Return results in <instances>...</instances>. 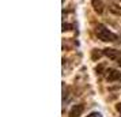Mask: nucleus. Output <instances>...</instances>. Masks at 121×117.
<instances>
[{
	"mask_svg": "<svg viewBox=\"0 0 121 117\" xmlns=\"http://www.w3.org/2000/svg\"><path fill=\"white\" fill-rule=\"evenodd\" d=\"M86 117H104V116H102L99 112H91V113H90V114H87Z\"/></svg>",
	"mask_w": 121,
	"mask_h": 117,
	"instance_id": "obj_7",
	"label": "nucleus"
},
{
	"mask_svg": "<svg viewBox=\"0 0 121 117\" xmlns=\"http://www.w3.org/2000/svg\"><path fill=\"white\" fill-rule=\"evenodd\" d=\"M116 109L121 113V104H117V105H116Z\"/></svg>",
	"mask_w": 121,
	"mask_h": 117,
	"instance_id": "obj_8",
	"label": "nucleus"
},
{
	"mask_svg": "<svg viewBox=\"0 0 121 117\" xmlns=\"http://www.w3.org/2000/svg\"><path fill=\"white\" fill-rule=\"evenodd\" d=\"M109 11L114 15H121V7L116 6V4H110L109 6Z\"/></svg>",
	"mask_w": 121,
	"mask_h": 117,
	"instance_id": "obj_6",
	"label": "nucleus"
},
{
	"mask_svg": "<svg viewBox=\"0 0 121 117\" xmlns=\"http://www.w3.org/2000/svg\"><path fill=\"white\" fill-rule=\"evenodd\" d=\"M83 110H84V106L83 105H75L71 108V110H69V113H68V116L69 117H80L82 116Z\"/></svg>",
	"mask_w": 121,
	"mask_h": 117,
	"instance_id": "obj_4",
	"label": "nucleus"
},
{
	"mask_svg": "<svg viewBox=\"0 0 121 117\" xmlns=\"http://www.w3.org/2000/svg\"><path fill=\"white\" fill-rule=\"evenodd\" d=\"M95 34H97V37H98L101 41H104V42H113L117 39V35H116L112 30L104 26V25H98L97 27H95Z\"/></svg>",
	"mask_w": 121,
	"mask_h": 117,
	"instance_id": "obj_1",
	"label": "nucleus"
},
{
	"mask_svg": "<svg viewBox=\"0 0 121 117\" xmlns=\"http://www.w3.org/2000/svg\"><path fill=\"white\" fill-rule=\"evenodd\" d=\"M91 4H93L95 12L102 14V11H104V4H102V1H101V0H91Z\"/></svg>",
	"mask_w": 121,
	"mask_h": 117,
	"instance_id": "obj_5",
	"label": "nucleus"
},
{
	"mask_svg": "<svg viewBox=\"0 0 121 117\" xmlns=\"http://www.w3.org/2000/svg\"><path fill=\"white\" fill-rule=\"evenodd\" d=\"M106 79L109 80V82H121V72L120 71H117V69H108L106 71Z\"/></svg>",
	"mask_w": 121,
	"mask_h": 117,
	"instance_id": "obj_3",
	"label": "nucleus"
},
{
	"mask_svg": "<svg viewBox=\"0 0 121 117\" xmlns=\"http://www.w3.org/2000/svg\"><path fill=\"white\" fill-rule=\"evenodd\" d=\"M120 117H121V116H120Z\"/></svg>",
	"mask_w": 121,
	"mask_h": 117,
	"instance_id": "obj_9",
	"label": "nucleus"
},
{
	"mask_svg": "<svg viewBox=\"0 0 121 117\" xmlns=\"http://www.w3.org/2000/svg\"><path fill=\"white\" fill-rule=\"evenodd\" d=\"M102 55L109 57L112 60H120L121 59V50H117V49H113V48H106V49L102 50Z\"/></svg>",
	"mask_w": 121,
	"mask_h": 117,
	"instance_id": "obj_2",
	"label": "nucleus"
}]
</instances>
